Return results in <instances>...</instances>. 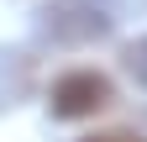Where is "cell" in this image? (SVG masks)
Segmentation results:
<instances>
[{
    "label": "cell",
    "instance_id": "cell-4",
    "mask_svg": "<svg viewBox=\"0 0 147 142\" xmlns=\"http://www.w3.org/2000/svg\"><path fill=\"white\" fill-rule=\"evenodd\" d=\"M121 68L131 74V84H142V90H147V32L121 47Z\"/></svg>",
    "mask_w": 147,
    "mask_h": 142
},
{
    "label": "cell",
    "instance_id": "cell-1",
    "mask_svg": "<svg viewBox=\"0 0 147 142\" xmlns=\"http://www.w3.org/2000/svg\"><path fill=\"white\" fill-rule=\"evenodd\" d=\"M116 0H42L32 16L47 47H95L116 32Z\"/></svg>",
    "mask_w": 147,
    "mask_h": 142
},
{
    "label": "cell",
    "instance_id": "cell-5",
    "mask_svg": "<svg viewBox=\"0 0 147 142\" xmlns=\"http://www.w3.org/2000/svg\"><path fill=\"white\" fill-rule=\"evenodd\" d=\"M79 142H147L142 132H126V126H110V132H89V137H79Z\"/></svg>",
    "mask_w": 147,
    "mask_h": 142
},
{
    "label": "cell",
    "instance_id": "cell-3",
    "mask_svg": "<svg viewBox=\"0 0 147 142\" xmlns=\"http://www.w3.org/2000/svg\"><path fill=\"white\" fill-rule=\"evenodd\" d=\"M37 95V58L32 47H0V116L21 111Z\"/></svg>",
    "mask_w": 147,
    "mask_h": 142
},
{
    "label": "cell",
    "instance_id": "cell-2",
    "mask_svg": "<svg viewBox=\"0 0 147 142\" xmlns=\"http://www.w3.org/2000/svg\"><path fill=\"white\" fill-rule=\"evenodd\" d=\"M110 100H116V90H110V79L100 68H68V74H58L47 84L53 121H89V116H100Z\"/></svg>",
    "mask_w": 147,
    "mask_h": 142
}]
</instances>
